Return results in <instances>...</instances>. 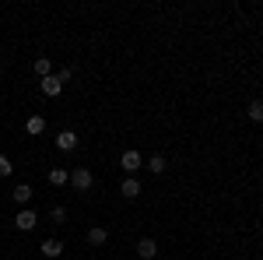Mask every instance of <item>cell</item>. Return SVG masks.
Segmentation results:
<instances>
[{"instance_id":"cell-1","label":"cell","mask_w":263,"mask_h":260,"mask_svg":"<svg viewBox=\"0 0 263 260\" xmlns=\"http://www.w3.org/2000/svg\"><path fill=\"white\" fill-rule=\"evenodd\" d=\"M70 183H74L78 190H91V186H95V176H91L88 169H70Z\"/></svg>"},{"instance_id":"cell-2","label":"cell","mask_w":263,"mask_h":260,"mask_svg":"<svg viewBox=\"0 0 263 260\" xmlns=\"http://www.w3.org/2000/svg\"><path fill=\"white\" fill-rule=\"evenodd\" d=\"M35 221H39V215H35L32 207H25V211H21L18 218H14V225H18L21 232H32V229H35Z\"/></svg>"},{"instance_id":"cell-3","label":"cell","mask_w":263,"mask_h":260,"mask_svg":"<svg viewBox=\"0 0 263 260\" xmlns=\"http://www.w3.org/2000/svg\"><path fill=\"white\" fill-rule=\"evenodd\" d=\"M63 92V81L57 74H49V78H42V95H49V99H57Z\"/></svg>"},{"instance_id":"cell-4","label":"cell","mask_w":263,"mask_h":260,"mask_svg":"<svg viewBox=\"0 0 263 260\" xmlns=\"http://www.w3.org/2000/svg\"><path fill=\"white\" fill-rule=\"evenodd\" d=\"M57 148H60V151H74V148H78V134H74V130H60V134H57Z\"/></svg>"},{"instance_id":"cell-5","label":"cell","mask_w":263,"mask_h":260,"mask_svg":"<svg viewBox=\"0 0 263 260\" xmlns=\"http://www.w3.org/2000/svg\"><path fill=\"white\" fill-rule=\"evenodd\" d=\"M137 257H141V260H155V257H158V242H155V239H141V242H137Z\"/></svg>"},{"instance_id":"cell-6","label":"cell","mask_w":263,"mask_h":260,"mask_svg":"<svg viewBox=\"0 0 263 260\" xmlns=\"http://www.w3.org/2000/svg\"><path fill=\"white\" fill-rule=\"evenodd\" d=\"M120 165L126 169V172H137V169H141V151H123Z\"/></svg>"},{"instance_id":"cell-7","label":"cell","mask_w":263,"mask_h":260,"mask_svg":"<svg viewBox=\"0 0 263 260\" xmlns=\"http://www.w3.org/2000/svg\"><path fill=\"white\" fill-rule=\"evenodd\" d=\"M60 253H63V242H60V239H46V242H42V257L57 260Z\"/></svg>"},{"instance_id":"cell-8","label":"cell","mask_w":263,"mask_h":260,"mask_svg":"<svg viewBox=\"0 0 263 260\" xmlns=\"http://www.w3.org/2000/svg\"><path fill=\"white\" fill-rule=\"evenodd\" d=\"M105 239H109V229H102V225H95V229H88V242H91V246H102Z\"/></svg>"},{"instance_id":"cell-9","label":"cell","mask_w":263,"mask_h":260,"mask_svg":"<svg viewBox=\"0 0 263 260\" xmlns=\"http://www.w3.org/2000/svg\"><path fill=\"white\" fill-rule=\"evenodd\" d=\"M25 130H28L32 137H35V134H42V130H46V120H42V116H28V123H25Z\"/></svg>"},{"instance_id":"cell-10","label":"cell","mask_w":263,"mask_h":260,"mask_svg":"<svg viewBox=\"0 0 263 260\" xmlns=\"http://www.w3.org/2000/svg\"><path fill=\"white\" fill-rule=\"evenodd\" d=\"M35 74H39V78H49V74H53V60H49V57H39V60H35Z\"/></svg>"},{"instance_id":"cell-11","label":"cell","mask_w":263,"mask_h":260,"mask_svg":"<svg viewBox=\"0 0 263 260\" xmlns=\"http://www.w3.org/2000/svg\"><path fill=\"white\" fill-rule=\"evenodd\" d=\"M49 183L53 186H63V183H70V172L67 169H49Z\"/></svg>"},{"instance_id":"cell-12","label":"cell","mask_w":263,"mask_h":260,"mask_svg":"<svg viewBox=\"0 0 263 260\" xmlns=\"http://www.w3.org/2000/svg\"><path fill=\"white\" fill-rule=\"evenodd\" d=\"M120 190H123V197H141V183L137 180H123Z\"/></svg>"},{"instance_id":"cell-13","label":"cell","mask_w":263,"mask_h":260,"mask_svg":"<svg viewBox=\"0 0 263 260\" xmlns=\"http://www.w3.org/2000/svg\"><path fill=\"white\" fill-rule=\"evenodd\" d=\"M28 197H32V186H28V183L14 186V200H18V204H28Z\"/></svg>"},{"instance_id":"cell-14","label":"cell","mask_w":263,"mask_h":260,"mask_svg":"<svg viewBox=\"0 0 263 260\" xmlns=\"http://www.w3.org/2000/svg\"><path fill=\"white\" fill-rule=\"evenodd\" d=\"M147 169H151L155 176H162V172H165V159H162V155H151V162H147Z\"/></svg>"},{"instance_id":"cell-15","label":"cell","mask_w":263,"mask_h":260,"mask_svg":"<svg viewBox=\"0 0 263 260\" xmlns=\"http://www.w3.org/2000/svg\"><path fill=\"white\" fill-rule=\"evenodd\" d=\"M249 120L263 123V102H249Z\"/></svg>"},{"instance_id":"cell-16","label":"cell","mask_w":263,"mask_h":260,"mask_svg":"<svg viewBox=\"0 0 263 260\" xmlns=\"http://www.w3.org/2000/svg\"><path fill=\"white\" fill-rule=\"evenodd\" d=\"M11 172H14L11 159H7V155H0V180H4V176H11Z\"/></svg>"}]
</instances>
